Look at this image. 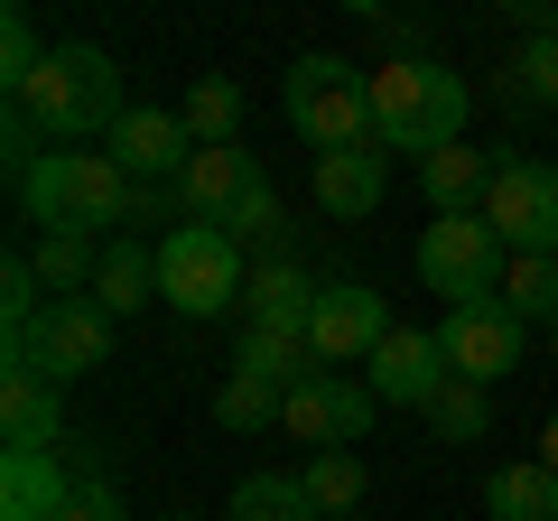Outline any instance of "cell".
Returning <instances> with one entry per match:
<instances>
[{
  "instance_id": "7a4b0ae2",
  "label": "cell",
  "mask_w": 558,
  "mask_h": 521,
  "mask_svg": "<svg viewBox=\"0 0 558 521\" xmlns=\"http://www.w3.org/2000/svg\"><path fill=\"white\" fill-rule=\"evenodd\" d=\"M20 215L38 223V233H84L94 242L102 223L140 215V178L112 159V149H47V159L20 178Z\"/></svg>"
},
{
  "instance_id": "9a60e30c",
  "label": "cell",
  "mask_w": 558,
  "mask_h": 521,
  "mask_svg": "<svg viewBox=\"0 0 558 521\" xmlns=\"http://www.w3.org/2000/svg\"><path fill=\"white\" fill-rule=\"evenodd\" d=\"M0 438L10 447H65V381L10 363L0 373Z\"/></svg>"
},
{
  "instance_id": "6da1fadb",
  "label": "cell",
  "mask_w": 558,
  "mask_h": 521,
  "mask_svg": "<svg viewBox=\"0 0 558 521\" xmlns=\"http://www.w3.org/2000/svg\"><path fill=\"white\" fill-rule=\"evenodd\" d=\"M20 112L47 131V149H84V141H112L131 94H121V65L102 57L94 38H57L38 65V84L20 94Z\"/></svg>"
},
{
  "instance_id": "ba28073f",
  "label": "cell",
  "mask_w": 558,
  "mask_h": 521,
  "mask_svg": "<svg viewBox=\"0 0 558 521\" xmlns=\"http://www.w3.org/2000/svg\"><path fill=\"white\" fill-rule=\"evenodd\" d=\"M391 344V299L373 280H326L317 289V317H307V354L326 373H363V363Z\"/></svg>"
},
{
  "instance_id": "ffe728a7",
  "label": "cell",
  "mask_w": 558,
  "mask_h": 521,
  "mask_svg": "<svg viewBox=\"0 0 558 521\" xmlns=\"http://www.w3.org/2000/svg\"><path fill=\"white\" fill-rule=\"evenodd\" d=\"M484 512L494 521H558V475L539 457H512L484 475Z\"/></svg>"
},
{
  "instance_id": "d4e9b609",
  "label": "cell",
  "mask_w": 558,
  "mask_h": 521,
  "mask_svg": "<svg viewBox=\"0 0 558 521\" xmlns=\"http://www.w3.org/2000/svg\"><path fill=\"white\" fill-rule=\"evenodd\" d=\"M223 521H326V512L307 502L299 475H242L233 502H223Z\"/></svg>"
},
{
  "instance_id": "83f0119b",
  "label": "cell",
  "mask_w": 558,
  "mask_h": 521,
  "mask_svg": "<svg viewBox=\"0 0 558 521\" xmlns=\"http://www.w3.org/2000/svg\"><path fill=\"white\" fill-rule=\"evenodd\" d=\"M502 94L531 112H558V38H521V57L502 65Z\"/></svg>"
},
{
  "instance_id": "f546056e",
  "label": "cell",
  "mask_w": 558,
  "mask_h": 521,
  "mask_svg": "<svg viewBox=\"0 0 558 521\" xmlns=\"http://www.w3.org/2000/svg\"><path fill=\"white\" fill-rule=\"evenodd\" d=\"M65 521H131V512H121V494H112L102 475H75V502H65Z\"/></svg>"
},
{
  "instance_id": "4316f807",
  "label": "cell",
  "mask_w": 558,
  "mask_h": 521,
  "mask_svg": "<svg viewBox=\"0 0 558 521\" xmlns=\"http://www.w3.org/2000/svg\"><path fill=\"white\" fill-rule=\"evenodd\" d=\"M502 307H512L521 326H558V260L512 252V270H502Z\"/></svg>"
},
{
  "instance_id": "1f68e13d",
  "label": "cell",
  "mask_w": 558,
  "mask_h": 521,
  "mask_svg": "<svg viewBox=\"0 0 558 521\" xmlns=\"http://www.w3.org/2000/svg\"><path fill=\"white\" fill-rule=\"evenodd\" d=\"M539 465L558 475V410H549V428H539Z\"/></svg>"
},
{
  "instance_id": "2e32d148",
  "label": "cell",
  "mask_w": 558,
  "mask_h": 521,
  "mask_svg": "<svg viewBox=\"0 0 558 521\" xmlns=\"http://www.w3.org/2000/svg\"><path fill=\"white\" fill-rule=\"evenodd\" d=\"M317 289L299 260H279V270H252V289H242V336H307V317H317Z\"/></svg>"
},
{
  "instance_id": "30bf717a",
  "label": "cell",
  "mask_w": 558,
  "mask_h": 521,
  "mask_svg": "<svg viewBox=\"0 0 558 521\" xmlns=\"http://www.w3.org/2000/svg\"><path fill=\"white\" fill-rule=\"evenodd\" d=\"M484 223L502 233V252H539L558 260V168L549 159H512L484 196Z\"/></svg>"
},
{
  "instance_id": "44dd1931",
  "label": "cell",
  "mask_w": 558,
  "mask_h": 521,
  "mask_svg": "<svg viewBox=\"0 0 558 521\" xmlns=\"http://www.w3.org/2000/svg\"><path fill=\"white\" fill-rule=\"evenodd\" d=\"M299 484H307V502H317L326 521H344V512H363V484H373V465H363V447H317V457L299 465Z\"/></svg>"
},
{
  "instance_id": "7c38bea8",
  "label": "cell",
  "mask_w": 558,
  "mask_h": 521,
  "mask_svg": "<svg viewBox=\"0 0 558 521\" xmlns=\"http://www.w3.org/2000/svg\"><path fill=\"white\" fill-rule=\"evenodd\" d=\"M363 381H373V401H381V410H428V401H438V381H447V354H438V336L391 326V344L363 363Z\"/></svg>"
},
{
  "instance_id": "7402d4cb",
  "label": "cell",
  "mask_w": 558,
  "mask_h": 521,
  "mask_svg": "<svg viewBox=\"0 0 558 521\" xmlns=\"http://www.w3.org/2000/svg\"><path fill=\"white\" fill-rule=\"evenodd\" d=\"M28 260H38V289H47V299H94L102 242H84V233H38V242H28Z\"/></svg>"
},
{
  "instance_id": "836d02e7",
  "label": "cell",
  "mask_w": 558,
  "mask_h": 521,
  "mask_svg": "<svg viewBox=\"0 0 558 521\" xmlns=\"http://www.w3.org/2000/svg\"><path fill=\"white\" fill-rule=\"evenodd\" d=\"M549 354H558V326H549Z\"/></svg>"
},
{
  "instance_id": "cb8c5ba5",
  "label": "cell",
  "mask_w": 558,
  "mask_h": 521,
  "mask_svg": "<svg viewBox=\"0 0 558 521\" xmlns=\"http://www.w3.org/2000/svg\"><path fill=\"white\" fill-rule=\"evenodd\" d=\"M418 428H428V438H447V447H475L484 428H494V391H475V381L447 373V381H438V401L418 410Z\"/></svg>"
},
{
  "instance_id": "9c48e42d",
  "label": "cell",
  "mask_w": 558,
  "mask_h": 521,
  "mask_svg": "<svg viewBox=\"0 0 558 521\" xmlns=\"http://www.w3.org/2000/svg\"><path fill=\"white\" fill-rule=\"evenodd\" d=\"M373 420H381V401H373V381L363 373H307L299 391H289V410H279V428L317 457V447H363L373 438Z\"/></svg>"
},
{
  "instance_id": "3957f363",
  "label": "cell",
  "mask_w": 558,
  "mask_h": 521,
  "mask_svg": "<svg viewBox=\"0 0 558 521\" xmlns=\"http://www.w3.org/2000/svg\"><path fill=\"white\" fill-rule=\"evenodd\" d=\"M465 75L438 57H391L373 65V141L381 149H410V159H438V149L465 141Z\"/></svg>"
},
{
  "instance_id": "d6a6232c",
  "label": "cell",
  "mask_w": 558,
  "mask_h": 521,
  "mask_svg": "<svg viewBox=\"0 0 558 521\" xmlns=\"http://www.w3.org/2000/svg\"><path fill=\"white\" fill-rule=\"evenodd\" d=\"M168 521H205V512H168Z\"/></svg>"
},
{
  "instance_id": "4dcf8cb0",
  "label": "cell",
  "mask_w": 558,
  "mask_h": 521,
  "mask_svg": "<svg viewBox=\"0 0 558 521\" xmlns=\"http://www.w3.org/2000/svg\"><path fill=\"white\" fill-rule=\"evenodd\" d=\"M502 10H512L531 38H558V10H549V0H502Z\"/></svg>"
},
{
  "instance_id": "484cf974",
  "label": "cell",
  "mask_w": 558,
  "mask_h": 521,
  "mask_svg": "<svg viewBox=\"0 0 558 521\" xmlns=\"http://www.w3.org/2000/svg\"><path fill=\"white\" fill-rule=\"evenodd\" d=\"M279 410H289V391H279V381H260V373H223V391H215V420L233 428V438L279 428Z\"/></svg>"
},
{
  "instance_id": "8fae6325",
  "label": "cell",
  "mask_w": 558,
  "mask_h": 521,
  "mask_svg": "<svg viewBox=\"0 0 558 521\" xmlns=\"http://www.w3.org/2000/svg\"><path fill=\"white\" fill-rule=\"evenodd\" d=\"M438 354H447V373H457V381L494 391V381L521 363V317H512L502 299H484V307H447V317H438Z\"/></svg>"
},
{
  "instance_id": "603a6c76",
  "label": "cell",
  "mask_w": 558,
  "mask_h": 521,
  "mask_svg": "<svg viewBox=\"0 0 558 521\" xmlns=\"http://www.w3.org/2000/svg\"><path fill=\"white\" fill-rule=\"evenodd\" d=\"M178 121L196 131V149H233V131H242V84H233V75H196V84H186V102H178Z\"/></svg>"
},
{
  "instance_id": "e575fe53",
  "label": "cell",
  "mask_w": 558,
  "mask_h": 521,
  "mask_svg": "<svg viewBox=\"0 0 558 521\" xmlns=\"http://www.w3.org/2000/svg\"><path fill=\"white\" fill-rule=\"evenodd\" d=\"M344 521H354V512H344Z\"/></svg>"
},
{
  "instance_id": "277c9868",
  "label": "cell",
  "mask_w": 558,
  "mask_h": 521,
  "mask_svg": "<svg viewBox=\"0 0 558 521\" xmlns=\"http://www.w3.org/2000/svg\"><path fill=\"white\" fill-rule=\"evenodd\" d=\"M279 112H289V131H299L307 149H373V75H363L354 57H326V47H307L289 75H279Z\"/></svg>"
},
{
  "instance_id": "8992f818",
  "label": "cell",
  "mask_w": 558,
  "mask_h": 521,
  "mask_svg": "<svg viewBox=\"0 0 558 521\" xmlns=\"http://www.w3.org/2000/svg\"><path fill=\"white\" fill-rule=\"evenodd\" d=\"M502 270H512V252H502V233L484 215H428V233H418V280H428V299L484 307V299H502Z\"/></svg>"
},
{
  "instance_id": "e0dca14e",
  "label": "cell",
  "mask_w": 558,
  "mask_h": 521,
  "mask_svg": "<svg viewBox=\"0 0 558 521\" xmlns=\"http://www.w3.org/2000/svg\"><path fill=\"white\" fill-rule=\"evenodd\" d=\"M381 186H391L381 141H373V149H326V159H317V205H326V223H363V215L381 205Z\"/></svg>"
},
{
  "instance_id": "ac0fdd59",
  "label": "cell",
  "mask_w": 558,
  "mask_h": 521,
  "mask_svg": "<svg viewBox=\"0 0 558 521\" xmlns=\"http://www.w3.org/2000/svg\"><path fill=\"white\" fill-rule=\"evenodd\" d=\"M494 178L502 168L484 159V149H438V159H418V196L438 205V215H484V196H494Z\"/></svg>"
},
{
  "instance_id": "4fadbf2b",
  "label": "cell",
  "mask_w": 558,
  "mask_h": 521,
  "mask_svg": "<svg viewBox=\"0 0 558 521\" xmlns=\"http://www.w3.org/2000/svg\"><path fill=\"white\" fill-rule=\"evenodd\" d=\"M112 159L131 168L140 186H159V178H186V159H196V131H186L178 112H149V102H131L112 131Z\"/></svg>"
},
{
  "instance_id": "52a82bcc",
  "label": "cell",
  "mask_w": 558,
  "mask_h": 521,
  "mask_svg": "<svg viewBox=\"0 0 558 521\" xmlns=\"http://www.w3.org/2000/svg\"><path fill=\"white\" fill-rule=\"evenodd\" d=\"M112 307L102 299H47V317L28 326V336H10V363H28V373H47V381H84V373H102L112 363Z\"/></svg>"
},
{
  "instance_id": "f1b7e54d",
  "label": "cell",
  "mask_w": 558,
  "mask_h": 521,
  "mask_svg": "<svg viewBox=\"0 0 558 521\" xmlns=\"http://www.w3.org/2000/svg\"><path fill=\"white\" fill-rule=\"evenodd\" d=\"M38 65H47V47H38V20H28V10H0V94L20 102L28 84H38Z\"/></svg>"
},
{
  "instance_id": "5b68a950",
  "label": "cell",
  "mask_w": 558,
  "mask_h": 521,
  "mask_svg": "<svg viewBox=\"0 0 558 521\" xmlns=\"http://www.w3.org/2000/svg\"><path fill=\"white\" fill-rule=\"evenodd\" d=\"M242 289H252V260H242L233 233H215V223H168L159 233V299L178 307V317H233Z\"/></svg>"
},
{
  "instance_id": "d6986e66",
  "label": "cell",
  "mask_w": 558,
  "mask_h": 521,
  "mask_svg": "<svg viewBox=\"0 0 558 521\" xmlns=\"http://www.w3.org/2000/svg\"><path fill=\"white\" fill-rule=\"evenodd\" d=\"M94 299L112 307V317H140V307L159 299V242H140V233H121V242H102V270H94Z\"/></svg>"
},
{
  "instance_id": "5bb4252c",
  "label": "cell",
  "mask_w": 558,
  "mask_h": 521,
  "mask_svg": "<svg viewBox=\"0 0 558 521\" xmlns=\"http://www.w3.org/2000/svg\"><path fill=\"white\" fill-rule=\"evenodd\" d=\"M75 475H65V447H10L0 465V521H65Z\"/></svg>"
}]
</instances>
